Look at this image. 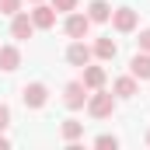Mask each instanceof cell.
<instances>
[{
	"mask_svg": "<svg viewBox=\"0 0 150 150\" xmlns=\"http://www.w3.org/2000/svg\"><path fill=\"white\" fill-rule=\"evenodd\" d=\"M91 115H98V119H105V115H112V108H115V101H112V94H105V91H98L94 98H91Z\"/></svg>",
	"mask_w": 150,
	"mask_h": 150,
	"instance_id": "cell-1",
	"label": "cell"
},
{
	"mask_svg": "<svg viewBox=\"0 0 150 150\" xmlns=\"http://www.w3.org/2000/svg\"><path fill=\"white\" fill-rule=\"evenodd\" d=\"M45 94H49L45 84H28V87H25V105H28V108H42V105H45Z\"/></svg>",
	"mask_w": 150,
	"mask_h": 150,
	"instance_id": "cell-2",
	"label": "cell"
},
{
	"mask_svg": "<svg viewBox=\"0 0 150 150\" xmlns=\"http://www.w3.org/2000/svg\"><path fill=\"white\" fill-rule=\"evenodd\" d=\"M87 28H91V18H84V14H70V21H67V35H70V38H84V35H87Z\"/></svg>",
	"mask_w": 150,
	"mask_h": 150,
	"instance_id": "cell-3",
	"label": "cell"
},
{
	"mask_svg": "<svg viewBox=\"0 0 150 150\" xmlns=\"http://www.w3.org/2000/svg\"><path fill=\"white\" fill-rule=\"evenodd\" d=\"M115 28H119V32H133V28H136L133 7H119V11H115Z\"/></svg>",
	"mask_w": 150,
	"mask_h": 150,
	"instance_id": "cell-4",
	"label": "cell"
},
{
	"mask_svg": "<svg viewBox=\"0 0 150 150\" xmlns=\"http://www.w3.org/2000/svg\"><path fill=\"white\" fill-rule=\"evenodd\" d=\"M52 21H56L52 7H35V11H32V25H35V28H52Z\"/></svg>",
	"mask_w": 150,
	"mask_h": 150,
	"instance_id": "cell-5",
	"label": "cell"
},
{
	"mask_svg": "<svg viewBox=\"0 0 150 150\" xmlns=\"http://www.w3.org/2000/svg\"><path fill=\"white\" fill-rule=\"evenodd\" d=\"M67 56H70V63H74V67H87V59H91V49H87L84 42H74Z\"/></svg>",
	"mask_w": 150,
	"mask_h": 150,
	"instance_id": "cell-6",
	"label": "cell"
},
{
	"mask_svg": "<svg viewBox=\"0 0 150 150\" xmlns=\"http://www.w3.org/2000/svg\"><path fill=\"white\" fill-rule=\"evenodd\" d=\"M11 32H14V38H28L32 32H35V25H32V18L18 14V18H14V25H11Z\"/></svg>",
	"mask_w": 150,
	"mask_h": 150,
	"instance_id": "cell-7",
	"label": "cell"
},
{
	"mask_svg": "<svg viewBox=\"0 0 150 150\" xmlns=\"http://www.w3.org/2000/svg\"><path fill=\"white\" fill-rule=\"evenodd\" d=\"M101 84H105L101 67H84V87H101Z\"/></svg>",
	"mask_w": 150,
	"mask_h": 150,
	"instance_id": "cell-8",
	"label": "cell"
},
{
	"mask_svg": "<svg viewBox=\"0 0 150 150\" xmlns=\"http://www.w3.org/2000/svg\"><path fill=\"white\" fill-rule=\"evenodd\" d=\"M133 77L136 80H150V56H136L133 59Z\"/></svg>",
	"mask_w": 150,
	"mask_h": 150,
	"instance_id": "cell-9",
	"label": "cell"
},
{
	"mask_svg": "<svg viewBox=\"0 0 150 150\" xmlns=\"http://www.w3.org/2000/svg\"><path fill=\"white\" fill-rule=\"evenodd\" d=\"M18 59H21V56H18V49H14V45H4V49H0V67H4V70H14V67H18Z\"/></svg>",
	"mask_w": 150,
	"mask_h": 150,
	"instance_id": "cell-10",
	"label": "cell"
},
{
	"mask_svg": "<svg viewBox=\"0 0 150 150\" xmlns=\"http://www.w3.org/2000/svg\"><path fill=\"white\" fill-rule=\"evenodd\" d=\"M67 105L70 108H80L84 105V84H70L67 87Z\"/></svg>",
	"mask_w": 150,
	"mask_h": 150,
	"instance_id": "cell-11",
	"label": "cell"
},
{
	"mask_svg": "<svg viewBox=\"0 0 150 150\" xmlns=\"http://www.w3.org/2000/svg\"><path fill=\"white\" fill-rule=\"evenodd\" d=\"M108 14H112V7H108L105 0H94V4H91V14H87V18H91V21H108Z\"/></svg>",
	"mask_w": 150,
	"mask_h": 150,
	"instance_id": "cell-12",
	"label": "cell"
},
{
	"mask_svg": "<svg viewBox=\"0 0 150 150\" xmlns=\"http://www.w3.org/2000/svg\"><path fill=\"white\" fill-rule=\"evenodd\" d=\"M94 52H98L101 59H115V52H119V49H115V42H112V38H98Z\"/></svg>",
	"mask_w": 150,
	"mask_h": 150,
	"instance_id": "cell-13",
	"label": "cell"
},
{
	"mask_svg": "<svg viewBox=\"0 0 150 150\" xmlns=\"http://www.w3.org/2000/svg\"><path fill=\"white\" fill-rule=\"evenodd\" d=\"M115 91H119L122 98H133V94H136V80H133V77H122V80L115 84Z\"/></svg>",
	"mask_w": 150,
	"mask_h": 150,
	"instance_id": "cell-14",
	"label": "cell"
},
{
	"mask_svg": "<svg viewBox=\"0 0 150 150\" xmlns=\"http://www.w3.org/2000/svg\"><path fill=\"white\" fill-rule=\"evenodd\" d=\"M80 129H84V126L74 122V119H70V122H63V136H67V140H77V136H80Z\"/></svg>",
	"mask_w": 150,
	"mask_h": 150,
	"instance_id": "cell-15",
	"label": "cell"
},
{
	"mask_svg": "<svg viewBox=\"0 0 150 150\" xmlns=\"http://www.w3.org/2000/svg\"><path fill=\"white\" fill-rule=\"evenodd\" d=\"M18 7H21V0H0V11L4 14H18Z\"/></svg>",
	"mask_w": 150,
	"mask_h": 150,
	"instance_id": "cell-16",
	"label": "cell"
},
{
	"mask_svg": "<svg viewBox=\"0 0 150 150\" xmlns=\"http://www.w3.org/2000/svg\"><path fill=\"white\" fill-rule=\"evenodd\" d=\"M52 7H56V11H74L77 0H52Z\"/></svg>",
	"mask_w": 150,
	"mask_h": 150,
	"instance_id": "cell-17",
	"label": "cell"
},
{
	"mask_svg": "<svg viewBox=\"0 0 150 150\" xmlns=\"http://www.w3.org/2000/svg\"><path fill=\"white\" fill-rule=\"evenodd\" d=\"M140 49H147V52H150V28H147V32H140Z\"/></svg>",
	"mask_w": 150,
	"mask_h": 150,
	"instance_id": "cell-18",
	"label": "cell"
},
{
	"mask_svg": "<svg viewBox=\"0 0 150 150\" xmlns=\"http://www.w3.org/2000/svg\"><path fill=\"white\" fill-rule=\"evenodd\" d=\"M115 143H119L115 136H98V147H115Z\"/></svg>",
	"mask_w": 150,
	"mask_h": 150,
	"instance_id": "cell-19",
	"label": "cell"
},
{
	"mask_svg": "<svg viewBox=\"0 0 150 150\" xmlns=\"http://www.w3.org/2000/svg\"><path fill=\"white\" fill-rule=\"evenodd\" d=\"M7 122H11V112H7V108H4V105H0V129H4V126H7Z\"/></svg>",
	"mask_w": 150,
	"mask_h": 150,
	"instance_id": "cell-20",
	"label": "cell"
},
{
	"mask_svg": "<svg viewBox=\"0 0 150 150\" xmlns=\"http://www.w3.org/2000/svg\"><path fill=\"white\" fill-rule=\"evenodd\" d=\"M147 143H150V136H147Z\"/></svg>",
	"mask_w": 150,
	"mask_h": 150,
	"instance_id": "cell-21",
	"label": "cell"
},
{
	"mask_svg": "<svg viewBox=\"0 0 150 150\" xmlns=\"http://www.w3.org/2000/svg\"><path fill=\"white\" fill-rule=\"evenodd\" d=\"M35 4H38V0H35Z\"/></svg>",
	"mask_w": 150,
	"mask_h": 150,
	"instance_id": "cell-22",
	"label": "cell"
}]
</instances>
